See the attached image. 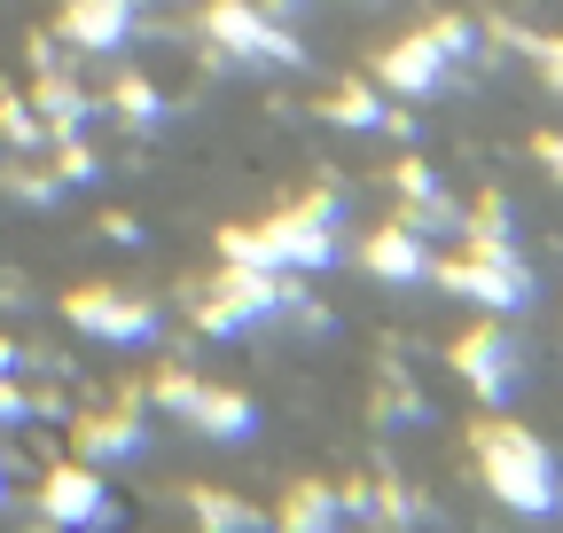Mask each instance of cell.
<instances>
[{"label": "cell", "mask_w": 563, "mask_h": 533, "mask_svg": "<svg viewBox=\"0 0 563 533\" xmlns=\"http://www.w3.org/2000/svg\"><path fill=\"white\" fill-rule=\"evenodd\" d=\"M282 533H336V502H329V494L306 479L290 502H282Z\"/></svg>", "instance_id": "obj_4"}, {"label": "cell", "mask_w": 563, "mask_h": 533, "mask_svg": "<svg viewBox=\"0 0 563 533\" xmlns=\"http://www.w3.org/2000/svg\"><path fill=\"white\" fill-rule=\"evenodd\" d=\"M477 455H485V487L501 494L509 510H532L548 518L555 510V471H548V447L517 424H485L477 432Z\"/></svg>", "instance_id": "obj_1"}, {"label": "cell", "mask_w": 563, "mask_h": 533, "mask_svg": "<svg viewBox=\"0 0 563 533\" xmlns=\"http://www.w3.org/2000/svg\"><path fill=\"white\" fill-rule=\"evenodd\" d=\"M16 409H24V400H16V392H0V416H16Z\"/></svg>", "instance_id": "obj_7"}, {"label": "cell", "mask_w": 563, "mask_h": 533, "mask_svg": "<svg viewBox=\"0 0 563 533\" xmlns=\"http://www.w3.org/2000/svg\"><path fill=\"white\" fill-rule=\"evenodd\" d=\"M165 400H180V409H188L203 432H220V439H243V432H251V409H243V400L203 392V384H188V377H165Z\"/></svg>", "instance_id": "obj_3"}, {"label": "cell", "mask_w": 563, "mask_h": 533, "mask_svg": "<svg viewBox=\"0 0 563 533\" xmlns=\"http://www.w3.org/2000/svg\"><path fill=\"white\" fill-rule=\"evenodd\" d=\"M79 314H87V322H102V329H125V338H141V314H125V306H102V298H87Z\"/></svg>", "instance_id": "obj_6"}, {"label": "cell", "mask_w": 563, "mask_h": 533, "mask_svg": "<svg viewBox=\"0 0 563 533\" xmlns=\"http://www.w3.org/2000/svg\"><path fill=\"white\" fill-rule=\"evenodd\" d=\"M188 510H196L211 533H258V510H243V502H228V494H211V487H196Z\"/></svg>", "instance_id": "obj_5"}, {"label": "cell", "mask_w": 563, "mask_h": 533, "mask_svg": "<svg viewBox=\"0 0 563 533\" xmlns=\"http://www.w3.org/2000/svg\"><path fill=\"white\" fill-rule=\"evenodd\" d=\"M40 502H47V518H55V525H95V518L110 510V502H102V479H95V471H79V463L47 471Z\"/></svg>", "instance_id": "obj_2"}]
</instances>
